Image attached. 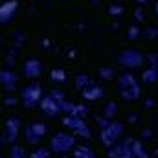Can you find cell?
<instances>
[{
	"label": "cell",
	"mask_w": 158,
	"mask_h": 158,
	"mask_svg": "<svg viewBox=\"0 0 158 158\" xmlns=\"http://www.w3.org/2000/svg\"><path fill=\"white\" fill-rule=\"evenodd\" d=\"M52 79L63 81V79H64V72H63V70H53V72H52Z\"/></svg>",
	"instance_id": "9a60e30c"
},
{
	"label": "cell",
	"mask_w": 158,
	"mask_h": 158,
	"mask_svg": "<svg viewBox=\"0 0 158 158\" xmlns=\"http://www.w3.org/2000/svg\"><path fill=\"white\" fill-rule=\"evenodd\" d=\"M76 83H77V86L81 88V90H85V86L90 85V79L86 77L85 74H81V76H77V81H76Z\"/></svg>",
	"instance_id": "4fadbf2b"
},
{
	"label": "cell",
	"mask_w": 158,
	"mask_h": 158,
	"mask_svg": "<svg viewBox=\"0 0 158 158\" xmlns=\"http://www.w3.org/2000/svg\"><path fill=\"white\" fill-rule=\"evenodd\" d=\"M149 59H151V64H153V66H155V68L158 70V53H153Z\"/></svg>",
	"instance_id": "ffe728a7"
},
{
	"label": "cell",
	"mask_w": 158,
	"mask_h": 158,
	"mask_svg": "<svg viewBox=\"0 0 158 158\" xmlns=\"http://www.w3.org/2000/svg\"><path fill=\"white\" fill-rule=\"evenodd\" d=\"M2 83L7 86V90H13V86H15V83H17V76L13 74V72H2Z\"/></svg>",
	"instance_id": "9c48e42d"
},
{
	"label": "cell",
	"mask_w": 158,
	"mask_h": 158,
	"mask_svg": "<svg viewBox=\"0 0 158 158\" xmlns=\"http://www.w3.org/2000/svg\"><path fill=\"white\" fill-rule=\"evenodd\" d=\"M109 11H110L112 15H119V13L123 11V7H121L119 4H114V6H110V7H109Z\"/></svg>",
	"instance_id": "e0dca14e"
},
{
	"label": "cell",
	"mask_w": 158,
	"mask_h": 158,
	"mask_svg": "<svg viewBox=\"0 0 158 158\" xmlns=\"http://www.w3.org/2000/svg\"><path fill=\"white\" fill-rule=\"evenodd\" d=\"M147 31H149V35H151V37H153V35H158V30H153V28H149Z\"/></svg>",
	"instance_id": "7402d4cb"
},
{
	"label": "cell",
	"mask_w": 158,
	"mask_h": 158,
	"mask_svg": "<svg viewBox=\"0 0 158 158\" xmlns=\"http://www.w3.org/2000/svg\"><path fill=\"white\" fill-rule=\"evenodd\" d=\"M156 13H158V4H156Z\"/></svg>",
	"instance_id": "d4e9b609"
},
{
	"label": "cell",
	"mask_w": 158,
	"mask_h": 158,
	"mask_svg": "<svg viewBox=\"0 0 158 158\" xmlns=\"http://www.w3.org/2000/svg\"><path fill=\"white\" fill-rule=\"evenodd\" d=\"M17 9H19V0H7V2H4L0 6V22L2 24L9 22L13 19V15H15Z\"/></svg>",
	"instance_id": "277c9868"
},
{
	"label": "cell",
	"mask_w": 158,
	"mask_h": 158,
	"mask_svg": "<svg viewBox=\"0 0 158 158\" xmlns=\"http://www.w3.org/2000/svg\"><path fill=\"white\" fill-rule=\"evenodd\" d=\"M136 35H138V28H136V26H132V28L129 30V39H134Z\"/></svg>",
	"instance_id": "44dd1931"
},
{
	"label": "cell",
	"mask_w": 158,
	"mask_h": 158,
	"mask_svg": "<svg viewBox=\"0 0 158 158\" xmlns=\"http://www.w3.org/2000/svg\"><path fill=\"white\" fill-rule=\"evenodd\" d=\"M26 134H28V142L39 140L40 136L44 134V125H42V123H33V125H30L28 131H26Z\"/></svg>",
	"instance_id": "ba28073f"
},
{
	"label": "cell",
	"mask_w": 158,
	"mask_h": 158,
	"mask_svg": "<svg viewBox=\"0 0 158 158\" xmlns=\"http://www.w3.org/2000/svg\"><path fill=\"white\" fill-rule=\"evenodd\" d=\"M99 72H101V74H103V77H105V79L112 77V74H114V72H112V70H110V68H101V70H99Z\"/></svg>",
	"instance_id": "d6986e66"
},
{
	"label": "cell",
	"mask_w": 158,
	"mask_h": 158,
	"mask_svg": "<svg viewBox=\"0 0 158 158\" xmlns=\"http://www.w3.org/2000/svg\"><path fill=\"white\" fill-rule=\"evenodd\" d=\"M52 145H53V151H59V153H63V151H68L72 145H74V138L72 136H66V134H55L53 136V140H52Z\"/></svg>",
	"instance_id": "5b68a950"
},
{
	"label": "cell",
	"mask_w": 158,
	"mask_h": 158,
	"mask_svg": "<svg viewBox=\"0 0 158 158\" xmlns=\"http://www.w3.org/2000/svg\"><path fill=\"white\" fill-rule=\"evenodd\" d=\"M119 94L127 101H132V99H136L140 96V85L136 83V79L131 74H123L119 77Z\"/></svg>",
	"instance_id": "6da1fadb"
},
{
	"label": "cell",
	"mask_w": 158,
	"mask_h": 158,
	"mask_svg": "<svg viewBox=\"0 0 158 158\" xmlns=\"http://www.w3.org/2000/svg\"><path fill=\"white\" fill-rule=\"evenodd\" d=\"M118 61L121 64H125V66L134 68V66H140L143 63V55L140 52H136V50H125V52H121L118 55Z\"/></svg>",
	"instance_id": "7a4b0ae2"
},
{
	"label": "cell",
	"mask_w": 158,
	"mask_h": 158,
	"mask_svg": "<svg viewBox=\"0 0 158 158\" xmlns=\"http://www.w3.org/2000/svg\"><path fill=\"white\" fill-rule=\"evenodd\" d=\"M136 2H140V4H147L149 0H136Z\"/></svg>",
	"instance_id": "cb8c5ba5"
},
{
	"label": "cell",
	"mask_w": 158,
	"mask_h": 158,
	"mask_svg": "<svg viewBox=\"0 0 158 158\" xmlns=\"http://www.w3.org/2000/svg\"><path fill=\"white\" fill-rule=\"evenodd\" d=\"M11 158H24V151L20 147H13L11 151Z\"/></svg>",
	"instance_id": "2e32d148"
},
{
	"label": "cell",
	"mask_w": 158,
	"mask_h": 158,
	"mask_svg": "<svg viewBox=\"0 0 158 158\" xmlns=\"http://www.w3.org/2000/svg\"><path fill=\"white\" fill-rule=\"evenodd\" d=\"M114 132H119V125H118V123H112V131H110V127H109V129L105 131L103 142H105V143H110V142H112V140L116 138V134H114Z\"/></svg>",
	"instance_id": "30bf717a"
},
{
	"label": "cell",
	"mask_w": 158,
	"mask_h": 158,
	"mask_svg": "<svg viewBox=\"0 0 158 158\" xmlns=\"http://www.w3.org/2000/svg\"><path fill=\"white\" fill-rule=\"evenodd\" d=\"M17 129H19V123H17L15 119H9V121H7V125H6V134L9 132L7 140H13V138L17 136V134H15V132H17Z\"/></svg>",
	"instance_id": "8fae6325"
},
{
	"label": "cell",
	"mask_w": 158,
	"mask_h": 158,
	"mask_svg": "<svg viewBox=\"0 0 158 158\" xmlns=\"http://www.w3.org/2000/svg\"><path fill=\"white\" fill-rule=\"evenodd\" d=\"M42 109H44V112L46 114H57L59 110H61V105L53 99V96L50 94L48 98H44L42 99Z\"/></svg>",
	"instance_id": "52a82bcc"
},
{
	"label": "cell",
	"mask_w": 158,
	"mask_h": 158,
	"mask_svg": "<svg viewBox=\"0 0 158 158\" xmlns=\"http://www.w3.org/2000/svg\"><path fill=\"white\" fill-rule=\"evenodd\" d=\"M136 19L142 20V19H143V13H142V11H136Z\"/></svg>",
	"instance_id": "603a6c76"
},
{
	"label": "cell",
	"mask_w": 158,
	"mask_h": 158,
	"mask_svg": "<svg viewBox=\"0 0 158 158\" xmlns=\"http://www.w3.org/2000/svg\"><path fill=\"white\" fill-rule=\"evenodd\" d=\"M31 158H48V151H40V149H37Z\"/></svg>",
	"instance_id": "ac0fdd59"
},
{
	"label": "cell",
	"mask_w": 158,
	"mask_h": 158,
	"mask_svg": "<svg viewBox=\"0 0 158 158\" xmlns=\"http://www.w3.org/2000/svg\"><path fill=\"white\" fill-rule=\"evenodd\" d=\"M156 79H158V70L155 66H151L149 70L143 72V81H145V83H153V81H156Z\"/></svg>",
	"instance_id": "7c38bea8"
},
{
	"label": "cell",
	"mask_w": 158,
	"mask_h": 158,
	"mask_svg": "<svg viewBox=\"0 0 158 158\" xmlns=\"http://www.w3.org/2000/svg\"><path fill=\"white\" fill-rule=\"evenodd\" d=\"M77 158H94V156L88 151V147H81V151H77Z\"/></svg>",
	"instance_id": "5bb4252c"
},
{
	"label": "cell",
	"mask_w": 158,
	"mask_h": 158,
	"mask_svg": "<svg viewBox=\"0 0 158 158\" xmlns=\"http://www.w3.org/2000/svg\"><path fill=\"white\" fill-rule=\"evenodd\" d=\"M39 98H40L39 85H28L26 88H22V101L26 103V107H33Z\"/></svg>",
	"instance_id": "3957f363"
},
{
	"label": "cell",
	"mask_w": 158,
	"mask_h": 158,
	"mask_svg": "<svg viewBox=\"0 0 158 158\" xmlns=\"http://www.w3.org/2000/svg\"><path fill=\"white\" fill-rule=\"evenodd\" d=\"M24 74H26V77H37L40 74V63L35 59H28L24 63Z\"/></svg>",
	"instance_id": "8992f818"
}]
</instances>
